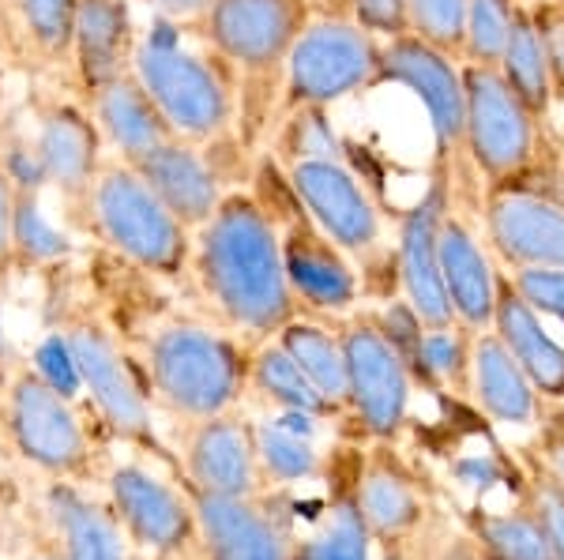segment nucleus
Wrapping results in <instances>:
<instances>
[{
  "mask_svg": "<svg viewBox=\"0 0 564 560\" xmlns=\"http://www.w3.org/2000/svg\"><path fill=\"white\" fill-rule=\"evenodd\" d=\"M557 102H561V106H564V95H561V98H557Z\"/></svg>",
  "mask_w": 564,
  "mask_h": 560,
  "instance_id": "54",
  "label": "nucleus"
},
{
  "mask_svg": "<svg viewBox=\"0 0 564 560\" xmlns=\"http://www.w3.org/2000/svg\"><path fill=\"white\" fill-rule=\"evenodd\" d=\"M275 342L302 365V373L335 414L347 410V350H343L339 331H332L321 320H305L297 312L275 336Z\"/></svg>",
  "mask_w": 564,
  "mask_h": 560,
  "instance_id": "28",
  "label": "nucleus"
},
{
  "mask_svg": "<svg viewBox=\"0 0 564 560\" xmlns=\"http://www.w3.org/2000/svg\"><path fill=\"white\" fill-rule=\"evenodd\" d=\"M12 226H15V180L8 174L4 155H0V278H4L8 267L15 264Z\"/></svg>",
  "mask_w": 564,
  "mask_h": 560,
  "instance_id": "45",
  "label": "nucleus"
},
{
  "mask_svg": "<svg viewBox=\"0 0 564 560\" xmlns=\"http://www.w3.org/2000/svg\"><path fill=\"white\" fill-rule=\"evenodd\" d=\"M481 230L508 271L564 267V204L523 185L486 188Z\"/></svg>",
  "mask_w": 564,
  "mask_h": 560,
  "instance_id": "16",
  "label": "nucleus"
},
{
  "mask_svg": "<svg viewBox=\"0 0 564 560\" xmlns=\"http://www.w3.org/2000/svg\"><path fill=\"white\" fill-rule=\"evenodd\" d=\"M436 256H441V278L448 305L456 312V323L467 331H489L497 309L500 271L494 264V252L478 238V230L463 219L459 211L444 215L441 238H436Z\"/></svg>",
  "mask_w": 564,
  "mask_h": 560,
  "instance_id": "20",
  "label": "nucleus"
},
{
  "mask_svg": "<svg viewBox=\"0 0 564 560\" xmlns=\"http://www.w3.org/2000/svg\"><path fill=\"white\" fill-rule=\"evenodd\" d=\"M102 132L95 117L72 102H50L39 110L31 135V155L42 174V185L57 188L61 200L84 204L98 169H102Z\"/></svg>",
  "mask_w": 564,
  "mask_h": 560,
  "instance_id": "19",
  "label": "nucleus"
},
{
  "mask_svg": "<svg viewBox=\"0 0 564 560\" xmlns=\"http://www.w3.org/2000/svg\"><path fill=\"white\" fill-rule=\"evenodd\" d=\"M0 110H4V76H0Z\"/></svg>",
  "mask_w": 564,
  "mask_h": 560,
  "instance_id": "50",
  "label": "nucleus"
},
{
  "mask_svg": "<svg viewBox=\"0 0 564 560\" xmlns=\"http://www.w3.org/2000/svg\"><path fill=\"white\" fill-rule=\"evenodd\" d=\"M500 76L505 84L523 98V106L531 110L539 121H545L557 102V90H553L550 65H545V53L539 42V26L531 20V4L520 0L512 12V26H508V42L500 53Z\"/></svg>",
  "mask_w": 564,
  "mask_h": 560,
  "instance_id": "29",
  "label": "nucleus"
},
{
  "mask_svg": "<svg viewBox=\"0 0 564 560\" xmlns=\"http://www.w3.org/2000/svg\"><path fill=\"white\" fill-rule=\"evenodd\" d=\"M34 373L42 376L50 387H57L61 395H68V399H76L84 387H79V373H76V361L68 354V342L61 331H53L50 339L39 347V354H34Z\"/></svg>",
  "mask_w": 564,
  "mask_h": 560,
  "instance_id": "43",
  "label": "nucleus"
},
{
  "mask_svg": "<svg viewBox=\"0 0 564 560\" xmlns=\"http://www.w3.org/2000/svg\"><path fill=\"white\" fill-rule=\"evenodd\" d=\"M249 387H257L263 399L271 406H279L282 414H305V418H316V421H324L335 414L324 395L313 387V381L302 373V365H297L275 339L252 347Z\"/></svg>",
  "mask_w": 564,
  "mask_h": 560,
  "instance_id": "30",
  "label": "nucleus"
},
{
  "mask_svg": "<svg viewBox=\"0 0 564 560\" xmlns=\"http://www.w3.org/2000/svg\"><path fill=\"white\" fill-rule=\"evenodd\" d=\"M257 451L263 477L275 485H297L321 474V451L308 440V429L302 432L286 421H260L257 426Z\"/></svg>",
  "mask_w": 564,
  "mask_h": 560,
  "instance_id": "33",
  "label": "nucleus"
},
{
  "mask_svg": "<svg viewBox=\"0 0 564 560\" xmlns=\"http://www.w3.org/2000/svg\"><path fill=\"white\" fill-rule=\"evenodd\" d=\"M12 339H8V328H4V297H0V384H8L12 376Z\"/></svg>",
  "mask_w": 564,
  "mask_h": 560,
  "instance_id": "48",
  "label": "nucleus"
},
{
  "mask_svg": "<svg viewBox=\"0 0 564 560\" xmlns=\"http://www.w3.org/2000/svg\"><path fill=\"white\" fill-rule=\"evenodd\" d=\"M467 535L478 541L489 560H553L539 519L523 501L512 512H467Z\"/></svg>",
  "mask_w": 564,
  "mask_h": 560,
  "instance_id": "32",
  "label": "nucleus"
},
{
  "mask_svg": "<svg viewBox=\"0 0 564 560\" xmlns=\"http://www.w3.org/2000/svg\"><path fill=\"white\" fill-rule=\"evenodd\" d=\"M550 4H564V0H550Z\"/></svg>",
  "mask_w": 564,
  "mask_h": 560,
  "instance_id": "53",
  "label": "nucleus"
},
{
  "mask_svg": "<svg viewBox=\"0 0 564 560\" xmlns=\"http://www.w3.org/2000/svg\"><path fill=\"white\" fill-rule=\"evenodd\" d=\"M380 61H384V42L361 31L350 15H313L282 72V90H286L282 106L332 110L358 90L380 87Z\"/></svg>",
  "mask_w": 564,
  "mask_h": 560,
  "instance_id": "5",
  "label": "nucleus"
},
{
  "mask_svg": "<svg viewBox=\"0 0 564 560\" xmlns=\"http://www.w3.org/2000/svg\"><path fill=\"white\" fill-rule=\"evenodd\" d=\"M406 87L422 102L430 117L436 162L452 166L456 177V158L463 155V124H467V90H463V61L456 53L436 50L433 42L403 34V39L384 42V61H380V87Z\"/></svg>",
  "mask_w": 564,
  "mask_h": 560,
  "instance_id": "10",
  "label": "nucleus"
},
{
  "mask_svg": "<svg viewBox=\"0 0 564 560\" xmlns=\"http://www.w3.org/2000/svg\"><path fill=\"white\" fill-rule=\"evenodd\" d=\"M39 188L42 185H15V226H12V241H15V260L20 264H61L68 256L72 245L68 238L45 219L42 204H39Z\"/></svg>",
  "mask_w": 564,
  "mask_h": 560,
  "instance_id": "34",
  "label": "nucleus"
},
{
  "mask_svg": "<svg viewBox=\"0 0 564 560\" xmlns=\"http://www.w3.org/2000/svg\"><path fill=\"white\" fill-rule=\"evenodd\" d=\"M411 4L414 34L433 42L444 53H463V23H467V0H406Z\"/></svg>",
  "mask_w": 564,
  "mask_h": 560,
  "instance_id": "39",
  "label": "nucleus"
},
{
  "mask_svg": "<svg viewBox=\"0 0 564 560\" xmlns=\"http://www.w3.org/2000/svg\"><path fill=\"white\" fill-rule=\"evenodd\" d=\"M523 463H527V474H523L520 501L531 508V516L539 519V527L545 535V546H550V557L564 560V493L539 471V463H534V459L523 455Z\"/></svg>",
  "mask_w": 564,
  "mask_h": 560,
  "instance_id": "38",
  "label": "nucleus"
},
{
  "mask_svg": "<svg viewBox=\"0 0 564 560\" xmlns=\"http://www.w3.org/2000/svg\"><path fill=\"white\" fill-rule=\"evenodd\" d=\"M470 347H475V331L459 328V323H448V328H425V336H422L425 384L470 392Z\"/></svg>",
  "mask_w": 564,
  "mask_h": 560,
  "instance_id": "36",
  "label": "nucleus"
},
{
  "mask_svg": "<svg viewBox=\"0 0 564 560\" xmlns=\"http://www.w3.org/2000/svg\"><path fill=\"white\" fill-rule=\"evenodd\" d=\"M129 166L148 180V188L159 196L162 207L181 226H188V230H199V226L212 219L215 207L226 196L223 185H218L215 166L204 158V151L196 143L181 140V135L162 143V147H154L140 162H129Z\"/></svg>",
  "mask_w": 564,
  "mask_h": 560,
  "instance_id": "22",
  "label": "nucleus"
},
{
  "mask_svg": "<svg viewBox=\"0 0 564 560\" xmlns=\"http://www.w3.org/2000/svg\"><path fill=\"white\" fill-rule=\"evenodd\" d=\"M527 4H531L534 26H539V42L553 76V90L561 98L564 95V4H550V0H527Z\"/></svg>",
  "mask_w": 564,
  "mask_h": 560,
  "instance_id": "42",
  "label": "nucleus"
},
{
  "mask_svg": "<svg viewBox=\"0 0 564 560\" xmlns=\"http://www.w3.org/2000/svg\"><path fill=\"white\" fill-rule=\"evenodd\" d=\"M294 560H372V538L361 523L354 485L339 490L313 530L294 538Z\"/></svg>",
  "mask_w": 564,
  "mask_h": 560,
  "instance_id": "31",
  "label": "nucleus"
},
{
  "mask_svg": "<svg viewBox=\"0 0 564 560\" xmlns=\"http://www.w3.org/2000/svg\"><path fill=\"white\" fill-rule=\"evenodd\" d=\"M45 508L61 535L65 560H132V538L124 535L113 508L76 490V482H53Z\"/></svg>",
  "mask_w": 564,
  "mask_h": 560,
  "instance_id": "26",
  "label": "nucleus"
},
{
  "mask_svg": "<svg viewBox=\"0 0 564 560\" xmlns=\"http://www.w3.org/2000/svg\"><path fill=\"white\" fill-rule=\"evenodd\" d=\"M508 283L539 316H550L564 328V267H520L508 271Z\"/></svg>",
  "mask_w": 564,
  "mask_h": 560,
  "instance_id": "40",
  "label": "nucleus"
},
{
  "mask_svg": "<svg viewBox=\"0 0 564 560\" xmlns=\"http://www.w3.org/2000/svg\"><path fill=\"white\" fill-rule=\"evenodd\" d=\"M181 474L193 496H260L268 477L257 451V426L234 410L188 421Z\"/></svg>",
  "mask_w": 564,
  "mask_h": 560,
  "instance_id": "17",
  "label": "nucleus"
},
{
  "mask_svg": "<svg viewBox=\"0 0 564 560\" xmlns=\"http://www.w3.org/2000/svg\"><path fill=\"white\" fill-rule=\"evenodd\" d=\"M313 20V0H215L199 31L241 79H282L290 50Z\"/></svg>",
  "mask_w": 564,
  "mask_h": 560,
  "instance_id": "8",
  "label": "nucleus"
},
{
  "mask_svg": "<svg viewBox=\"0 0 564 560\" xmlns=\"http://www.w3.org/2000/svg\"><path fill=\"white\" fill-rule=\"evenodd\" d=\"M31 560H65V557H50V553H42V557H31Z\"/></svg>",
  "mask_w": 564,
  "mask_h": 560,
  "instance_id": "51",
  "label": "nucleus"
},
{
  "mask_svg": "<svg viewBox=\"0 0 564 560\" xmlns=\"http://www.w3.org/2000/svg\"><path fill=\"white\" fill-rule=\"evenodd\" d=\"M90 117L102 132V143H109L121 162H140L154 147L174 140L166 117L159 113V106L151 102V95L132 72H121L109 84L90 90Z\"/></svg>",
  "mask_w": 564,
  "mask_h": 560,
  "instance_id": "24",
  "label": "nucleus"
},
{
  "mask_svg": "<svg viewBox=\"0 0 564 560\" xmlns=\"http://www.w3.org/2000/svg\"><path fill=\"white\" fill-rule=\"evenodd\" d=\"M448 207H452V166L433 162L430 185L422 188V196L414 200L411 211H403L395 249H391L403 301L411 305L425 328H448V323H456V312H452L448 294H444L441 256H436V238H441V222L448 215Z\"/></svg>",
  "mask_w": 564,
  "mask_h": 560,
  "instance_id": "13",
  "label": "nucleus"
},
{
  "mask_svg": "<svg viewBox=\"0 0 564 560\" xmlns=\"http://www.w3.org/2000/svg\"><path fill=\"white\" fill-rule=\"evenodd\" d=\"M109 508L121 519L132 546L151 557H193L196 549V512L188 490L162 482L140 463H121L109 471Z\"/></svg>",
  "mask_w": 564,
  "mask_h": 560,
  "instance_id": "14",
  "label": "nucleus"
},
{
  "mask_svg": "<svg viewBox=\"0 0 564 560\" xmlns=\"http://www.w3.org/2000/svg\"><path fill=\"white\" fill-rule=\"evenodd\" d=\"M148 8L162 23H204L215 0H148Z\"/></svg>",
  "mask_w": 564,
  "mask_h": 560,
  "instance_id": "46",
  "label": "nucleus"
},
{
  "mask_svg": "<svg viewBox=\"0 0 564 560\" xmlns=\"http://www.w3.org/2000/svg\"><path fill=\"white\" fill-rule=\"evenodd\" d=\"M132 45L135 34L129 0H79L76 31H72V65L87 95L129 72Z\"/></svg>",
  "mask_w": 564,
  "mask_h": 560,
  "instance_id": "27",
  "label": "nucleus"
},
{
  "mask_svg": "<svg viewBox=\"0 0 564 560\" xmlns=\"http://www.w3.org/2000/svg\"><path fill=\"white\" fill-rule=\"evenodd\" d=\"M12 50V23H8V8L4 0H0V57Z\"/></svg>",
  "mask_w": 564,
  "mask_h": 560,
  "instance_id": "49",
  "label": "nucleus"
},
{
  "mask_svg": "<svg viewBox=\"0 0 564 560\" xmlns=\"http://www.w3.org/2000/svg\"><path fill=\"white\" fill-rule=\"evenodd\" d=\"M463 90H467L463 155L470 158L486 188L523 180L527 169L539 162L542 121L505 84L500 68L463 65Z\"/></svg>",
  "mask_w": 564,
  "mask_h": 560,
  "instance_id": "6",
  "label": "nucleus"
},
{
  "mask_svg": "<svg viewBox=\"0 0 564 560\" xmlns=\"http://www.w3.org/2000/svg\"><path fill=\"white\" fill-rule=\"evenodd\" d=\"M433 560H489L481 553V546L470 535H459V538H448L441 549H436Z\"/></svg>",
  "mask_w": 564,
  "mask_h": 560,
  "instance_id": "47",
  "label": "nucleus"
},
{
  "mask_svg": "<svg viewBox=\"0 0 564 560\" xmlns=\"http://www.w3.org/2000/svg\"><path fill=\"white\" fill-rule=\"evenodd\" d=\"M4 429L12 448L53 482L90 474V437L68 395L50 387L34 369H15L4 384Z\"/></svg>",
  "mask_w": 564,
  "mask_h": 560,
  "instance_id": "7",
  "label": "nucleus"
},
{
  "mask_svg": "<svg viewBox=\"0 0 564 560\" xmlns=\"http://www.w3.org/2000/svg\"><path fill=\"white\" fill-rule=\"evenodd\" d=\"M489 331L505 342L508 354L520 361L523 373L531 376L534 392H539L545 403L564 399V342L553 339V331L545 328V316H539L520 294H516L508 275H500L497 309H494Z\"/></svg>",
  "mask_w": 564,
  "mask_h": 560,
  "instance_id": "23",
  "label": "nucleus"
},
{
  "mask_svg": "<svg viewBox=\"0 0 564 560\" xmlns=\"http://www.w3.org/2000/svg\"><path fill=\"white\" fill-rule=\"evenodd\" d=\"M294 200L327 238L347 256L369 260L384 245V219L380 207L369 196L366 180L350 169V162L335 158H308L282 166Z\"/></svg>",
  "mask_w": 564,
  "mask_h": 560,
  "instance_id": "12",
  "label": "nucleus"
},
{
  "mask_svg": "<svg viewBox=\"0 0 564 560\" xmlns=\"http://www.w3.org/2000/svg\"><path fill=\"white\" fill-rule=\"evenodd\" d=\"M193 512L199 560H294V530L263 493L193 496Z\"/></svg>",
  "mask_w": 564,
  "mask_h": 560,
  "instance_id": "18",
  "label": "nucleus"
},
{
  "mask_svg": "<svg viewBox=\"0 0 564 560\" xmlns=\"http://www.w3.org/2000/svg\"><path fill=\"white\" fill-rule=\"evenodd\" d=\"M279 245L286 283L297 297V309L305 305V309L324 316H343L358 305L361 278L354 271L350 256L308 219L302 204L294 200V193L286 196V222L279 226Z\"/></svg>",
  "mask_w": 564,
  "mask_h": 560,
  "instance_id": "15",
  "label": "nucleus"
},
{
  "mask_svg": "<svg viewBox=\"0 0 564 560\" xmlns=\"http://www.w3.org/2000/svg\"><path fill=\"white\" fill-rule=\"evenodd\" d=\"M129 72L151 95L170 132L188 143H215L234 124L230 68L215 57L193 53L177 42L166 23L132 45Z\"/></svg>",
  "mask_w": 564,
  "mask_h": 560,
  "instance_id": "3",
  "label": "nucleus"
},
{
  "mask_svg": "<svg viewBox=\"0 0 564 560\" xmlns=\"http://www.w3.org/2000/svg\"><path fill=\"white\" fill-rule=\"evenodd\" d=\"M275 147H279L275 151L279 166H290V162H308V158L347 162V147H343L335 124L327 121L324 106H297V110H290V121L282 124Z\"/></svg>",
  "mask_w": 564,
  "mask_h": 560,
  "instance_id": "35",
  "label": "nucleus"
},
{
  "mask_svg": "<svg viewBox=\"0 0 564 560\" xmlns=\"http://www.w3.org/2000/svg\"><path fill=\"white\" fill-rule=\"evenodd\" d=\"M354 501H358L361 523H366L372 546H399L414 538L425 523V496L417 490V477L406 471L403 459L388 444L369 451L354 474Z\"/></svg>",
  "mask_w": 564,
  "mask_h": 560,
  "instance_id": "21",
  "label": "nucleus"
},
{
  "mask_svg": "<svg viewBox=\"0 0 564 560\" xmlns=\"http://www.w3.org/2000/svg\"><path fill=\"white\" fill-rule=\"evenodd\" d=\"M79 0H20V20L31 50L45 61L72 57V31H76Z\"/></svg>",
  "mask_w": 564,
  "mask_h": 560,
  "instance_id": "37",
  "label": "nucleus"
},
{
  "mask_svg": "<svg viewBox=\"0 0 564 560\" xmlns=\"http://www.w3.org/2000/svg\"><path fill=\"white\" fill-rule=\"evenodd\" d=\"M347 15L361 31H369L372 39H380V42L414 34L411 4H406V0H350Z\"/></svg>",
  "mask_w": 564,
  "mask_h": 560,
  "instance_id": "41",
  "label": "nucleus"
},
{
  "mask_svg": "<svg viewBox=\"0 0 564 560\" xmlns=\"http://www.w3.org/2000/svg\"><path fill=\"white\" fill-rule=\"evenodd\" d=\"M143 376L154 403L185 421L230 414L249 387V350L207 323H162L143 350Z\"/></svg>",
  "mask_w": 564,
  "mask_h": 560,
  "instance_id": "2",
  "label": "nucleus"
},
{
  "mask_svg": "<svg viewBox=\"0 0 564 560\" xmlns=\"http://www.w3.org/2000/svg\"><path fill=\"white\" fill-rule=\"evenodd\" d=\"M87 222L106 249L151 275L177 278L193 260V230L181 226L148 180L121 158H109L98 169L87 196Z\"/></svg>",
  "mask_w": 564,
  "mask_h": 560,
  "instance_id": "4",
  "label": "nucleus"
},
{
  "mask_svg": "<svg viewBox=\"0 0 564 560\" xmlns=\"http://www.w3.org/2000/svg\"><path fill=\"white\" fill-rule=\"evenodd\" d=\"M339 339L347 350V410L369 440L391 444L411 418V369L377 328L372 312L350 316L339 328Z\"/></svg>",
  "mask_w": 564,
  "mask_h": 560,
  "instance_id": "9",
  "label": "nucleus"
},
{
  "mask_svg": "<svg viewBox=\"0 0 564 560\" xmlns=\"http://www.w3.org/2000/svg\"><path fill=\"white\" fill-rule=\"evenodd\" d=\"M151 560H188V557H151Z\"/></svg>",
  "mask_w": 564,
  "mask_h": 560,
  "instance_id": "52",
  "label": "nucleus"
},
{
  "mask_svg": "<svg viewBox=\"0 0 564 560\" xmlns=\"http://www.w3.org/2000/svg\"><path fill=\"white\" fill-rule=\"evenodd\" d=\"M527 459H534L539 471L564 493V414H557V418L542 414V437L527 448Z\"/></svg>",
  "mask_w": 564,
  "mask_h": 560,
  "instance_id": "44",
  "label": "nucleus"
},
{
  "mask_svg": "<svg viewBox=\"0 0 564 560\" xmlns=\"http://www.w3.org/2000/svg\"><path fill=\"white\" fill-rule=\"evenodd\" d=\"M193 267L204 297L249 347L275 339L302 312L282 267L279 226L252 193L223 196L193 238Z\"/></svg>",
  "mask_w": 564,
  "mask_h": 560,
  "instance_id": "1",
  "label": "nucleus"
},
{
  "mask_svg": "<svg viewBox=\"0 0 564 560\" xmlns=\"http://www.w3.org/2000/svg\"><path fill=\"white\" fill-rule=\"evenodd\" d=\"M470 395L497 426H539L545 414V399L534 392L531 376L494 331H478L470 347Z\"/></svg>",
  "mask_w": 564,
  "mask_h": 560,
  "instance_id": "25",
  "label": "nucleus"
},
{
  "mask_svg": "<svg viewBox=\"0 0 564 560\" xmlns=\"http://www.w3.org/2000/svg\"><path fill=\"white\" fill-rule=\"evenodd\" d=\"M61 336H65L68 354L76 361L79 387L90 395L98 418L135 448H159L151 426L148 384L135 376L132 361L124 358L117 339L95 320H72Z\"/></svg>",
  "mask_w": 564,
  "mask_h": 560,
  "instance_id": "11",
  "label": "nucleus"
}]
</instances>
